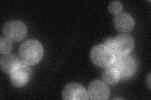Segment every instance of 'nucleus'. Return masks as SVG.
Listing matches in <instances>:
<instances>
[{
  "label": "nucleus",
  "mask_w": 151,
  "mask_h": 100,
  "mask_svg": "<svg viewBox=\"0 0 151 100\" xmlns=\"http://www.w3.org/2000/svg\"><path fill=\"white\" fill-rule=\"evenodd\" d=\"M22 61L28 65L37 64L44 55L43 46L35 40H28L21 45L19 50Z\"/></svg>",
  "instance_id": "nucleus-1"
},
{
  "label": "nucleus",
  "mask_w": 151,
  "mask_h": 100,
  "mask_svg": "<svg viewBox=\"0 0 151 100\" xmlns=\"http://www.w3.org/2000/svg\"><path fill=\"white\" fill-rule=\"evenodd\" d=\"M91 58L96 65L101 67H108L114 62L115 54L109 48L101 44L94 46L92 49Z\"/></svg>",
  "instance_id": "nucleus-2"
},
{
  "label": "nucleus",
  "mask_w": 151,
  "mask_h": 100,
  "mask_svg": "<svg viewBox=\"0 0 151 100\" xmlns=\"http://www.w3.org/2000/svg\"><path fill=\"white\" fill-rule=\"evenodd\" d=\"M3 33L6 38L12 41L18 42L25 38L27 28L25 24L21 21H10L4 25Z\"/></svg>",
  "instance_id": "nucleus-3"
},
{
  "label": "nucleus",
  "mask_w": 151,
  "mask_h": 100,
  "mask_svg": "<svg viewBox=\"0 0 151 100\" xmlns=\"http://www.w3.org/2000/svg\"><path fill=\"white\" fill-rule=\"evenodd\" d=\"M119 71L120 77H129L136 70V63L134 58L129 56L115 55L113 63L111 65Z\"/></svg>",
  "instance_id": "nucleus-4"
},
{
  "label": "nucleus",
  "mask_w": 151,
  "mask_h": 100,
  "mask_svg": "<svg viewBox=\"0 0 151 100\" xmlns=\"http://www.w3.org/2000/svg\"><path fill=\"white\" fill-rule=\"evenodd\" d=\"M31 74V69L23 61L10 73L12 83L17 87H22L27 84Z\"/></svg>",
  "instance_id": "nucleus-5"
},
{
  "label": "nucleus",
  "mask_w": 151,
  "mask_h": 100,
  "mask_svg": "<svg viewBox=\"0 0 151 100\" xmlns=\"http://www.w3.org/2000/svg\"><path fill=\"white\" fill-rule=\"evenodd\" d=\"M134 40L129 35H120L114 38L113 51L115 55L125 56L129 55L134 48Z\"/></svg>",
  "instance_id": "nucleus-6"
},
{
  "label": "nucleus",
  "mask_w": 151,
  "mask_h": 100,
  "mask_svg": "<svg viewBox=\"0 0 151 100\" xmlns=\"http://www.w3.org/2000/svg\"><path fill=\"white\" fill-rule=\"evenodd\" d=\"M63 98L66 100L88 99V91L81 84L76 83L68 84L64 88L63 93Z\"/></svg>",
  "instance_id": "nucleus-7"
},
{
  "label": "nucleus",
  "mask_w": 151,
  "mask_h": 100,
  "mask_svg": "<svg viewBox=\"0 0 151 100\" xmlns=\"http://www.w3.org/2000/svg\"><path fill=\"white\" fill-rule=\"evenodd\" d=\"M89 98L96 100L107 99L110 96V90L105 83L96 80L89 85L88 89Z\"/></svg>",
  "instance_id": "nucleus-8"
},
{
  "label": "nucleus",
  "mask_w": 151,
  "mask_h": 100,
  "mask_svg": "<svg viewBox=\"0 0 151 100\" xmlns=\"http://www.w3.org/2000/svg\"><path fill=\"white\" fill-rule=\"evenodd\" d=\"M113 23L116 29L122 33L130 31L135 24L134 18L127 13H121L116 15Z\"/></svg>",
  "instance_id": "nucleus-9"
},
{
  "label": "nucleus",
  "mask_w": 151,
  "mask_h": 100,
  "mask_svg": "<svg viewBox=\"0 0 151 100\" xmlns=\"http://www.w3.org/2000/svg\"><path fill=\"white\" fill-rule=\"evenodd\" d=\"M20 61L17 57L13 54H5L1 58V70L6 73L10 74L20 63Z\"/></svg>",
  "instance_id": "nucleus-10"
},
{
  "label": "nucleus",
  "mask_w": 151,
  "mask_h": 100,
  "mask_svg": "<svg viewBox=\"0 0 151 100\" xmlns=\"http://www.w3.org/2000/svg\"><path fill=\"white\" fill-rule=\"evenodd\" d=\"M103 78L105 82L109 84H114L119 82L120 75L118 70L112 66H108L104 71L103 73Z\"/></svg>",
  "instance_id": "nucleus-11"
},
{
  "label": "nucleus",
  "mask_w": 151,
  "mask_h": 100,
  "mask_svg": "<svg viewBox=\"0 0 151 100\" xmlns=\"http://www.w3.org/2000/svg\"><path fill=\"white\" fill-rule=\"evenodd\" d=\"M13 48L12 41L6 38H1L0 40V52L1 54H8L11 51Z\"/></svg>",
  "instance_id": "nucleus-12"
},
{
  "label": "nucleus",
  "mask_w": 151,
  "mask_h": 100,
  "mask_svg": "<svg viewBox=\"0 0 151 100\" xmlns=\"http://www.w3.org/2000/svg\"><path fill=\"white\" fill-rule=\"evenodd\" d=\"M122 9V4L119 1H114L110 3L108 6V11L112 15H116L119 14Z\"/></svg>",
  "instance_id": "nucleus-13"
},
{
  "label": "nucleus",
  "mask_w": 151,
  "mask_h": 100,
  "mask_svg": "<svg viewBox=\"0 0 151 100\" xmlns=\"http://www.w3.org/2000/svg\"><path fill=\"white\" fill-rule=\"evenodd\" d=\"M113 43H114V38H108L107 39L104 40V41L102 43V45L109 48L110 49L113 51Z\"/></svg>",
  "instance_id": "nucleus-14"
},
{
  "label": "nucleus",
  "mask_w": 151,
  "mask_h": 100,
  "mask_svg": "<svg viewBox=\"0 0 151 100\" xmlns=\"http://www.w3.org/2000/svg\"><path fill=\"white\" fill-rule=\"evenodd\" d=\"M150 75L149 76V77H148V85H149V88L150 87Z\"/></svg>",
  "instance_id": "nucleus-15"
}]
</instances>
